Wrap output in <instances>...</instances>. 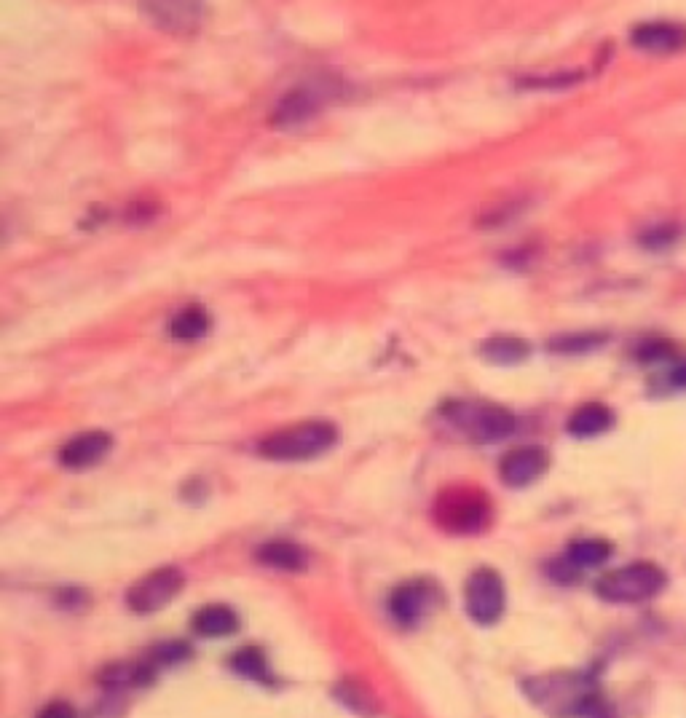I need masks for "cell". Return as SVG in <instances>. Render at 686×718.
<instances>
[{"instance_id":"6da1fadb","label":"cell","mask_w":686,"mask_h":718,"mask_svg":"<svg viewBox=\"0 0 686 718\" xmlns=\"http://www.w3.org/2000/svg\"><path fill=\"white\" fill-rule=\"evenodd\" d=\"M443 416L472 443H499L518 429V418L510 410L483 400L445 402Z\"/></svg>"},{"instance_id":"7a4b0ae2","label":"cell","mask_w":686,"mask_h":718,"mask_svg":"<svg viewBox=\"0 0 686 718\" xmlns=\"http://www.w3.org/2000/svg\"><path fill=\"white\" fill-rule=\"evenodd\" d=\"M338 440V429L330 421H303V424L279 429L260 440L258 451L274 461H306L330 451Z\"/></svg>"},{"instance_id":"3957f363","label":"cell","mask_w":686,"mask_h":718,"mask_svg":"<svg viewBox=\"0 0 686 718\" xmlns=\"http://www.w3.org/2000/svg\"><path fill=\"white\" fill-rule=\"evenodd\" d=\"M526 689L536 705H542L547 713L558 718L593 716L598 708V694L593 692L590 681L574 673L536 678V681H528Z\"/></svg>"},{"instance_id":"277c9868","label":"cell","mask_w":686,"mask_h":718,"mask_svg":"<svg viewBox=\"0 0 686 718\" xmlns=\"http://www.w3.org/2000/svg\"><path fill=\"white\" fill-rule=\"evenodd\" d=\"M665 587H668V574L657 563L638 560V563L606 571L595 582V595L606 603H644L660 595Z\"/></svg>"},{"instance_id":"5b68a950","label":"cell","mask_w":686,"mask_h":718,"mask_svg":"<svg viewBox=\"0 0 686 718\" xmlns=\"http://www.w3.org/2000/svg\"><path fill=\"white\" fill-rule=\"evenodd\" d=\"M491 518V501L475 485L445 488L435 501V520L451 534H475Z\"/></svg>"},{"instance_id":"8992f818","label":"cell","mask_w":686,"mask_h":718,"mask_svg":"<svg viewBox=\"0 0 686 718\" xmlns=\"http://www.w3.org/2000/svg\"><path fill=\"white\" fill-rule=\"evenodd\" d=\"M464 603H467L469 619H475L477 625H496L507 606V593H504V579L494 568H477L472 571L464 585Z\"/></svg>"},{"instance_id":"52a82bcc","label":"cell","mask_w":686,"mask_h":718,"mask_svg":"<svg viewBox=\"0 0 686 718\" xmlns=\"http://www.w3.org/2000/svg\"><path fill=\"white\" fill-rule=\"evenodd\" d=\"M185 585L183 571L177 566H161L151 574H145L140 582H134L126 593V603L134 614H156L175 601Z\"/></svg>"},{"instance_id":"ba28073f","label":"cell","mask_w":686,"mask_h":718,"mask_svg":"<svg viewBox=\"0 0 686 718\" xmlns=\"http://www.w3.org/2000/svg\"><path fill=\"white\" fill-rule=\"evenodd\" d=\"M547 467H550V456H547L544 448H539V445H520V448L504 456L499 475L512 488H523V485L536 483L547 472Z\"/></svg>"},{"instance_id":"9c48e42d","label":"cell","mask_w":686,"mask_h":718,"mask_svg":"<svg viewBox=\"0 0 686 718\" xmlns=\"http://www.w3.org/2000/svg\"><path fill=\"white\" fill-rule=\"evenodd\" d=\"M432 595L435 590L427 585V582H405L392 593L389 598V609H392V617L405 627L419 625L421 619L427 617L429 609H432Z\"/></svg>"},{"instance_id":"30bf717a","label":"cell","mask_w":686,"mask_h":718,"mask_svg":"<svg viewBox=\"0 0 686 718\" xmlns=\"http://www.w3.org/2000/svg\"><path fill=\"white\" fill-rule=\"evenodd\" d=\"M630 43L649 54H678L686 49V27L676 22H646L630 33Z\"/></svg>"},{"instance_id":"8fae6325","label":"cell","mask_w":686,"mask_h":718,"mask_svg":"<svg viewBox=\"0 0 686 718\" xmlns=\"http://www.w3.org/2000/svg\"><path fill=\"white\" fill-rule=\"evenodd\" d=\"M110 448H113V437L108 432H100V429L84 432V435H76L70 443L62 445L59 464L67 469L94 467V464H100L108 456Z\"/></svg>"},{"instance_id":"7c38bea8","label":"cell","mask_w":686,"mask_h":718,"mask_svg":"<svg viewBox=\"0 0 686 718\" xmlns=\"http://www.w3.org/2000/svg\"><path fill=\"white\" fill-rule=\"evenodd\" d=\"M322 100H319V92L317 89H311V86H298L293 92H287L282 100L277 102V110H274V126L279 129H293V126H301L306 121L314 118V113L319 110Z\"/></svg>"},{"instance_id":"4fadbf2b","label":"cell","mask_w":686,"mask_h":718,"mask_svg":"<svg viewBox=\"0 0 686 718\" xmlns=\"http://www.w3.org/2000/svg\"><path fill=\"white\" fill-rule=\"evenodd\" d=\"M191 627L201 638H228L239 630V617L226 603H210L193 614Z\"/></svg>"},{"instance_id":"5bb4252c","label":"cell","mask_w":686,"mask_h":718,"mask_svg":"<svg viewBox=\"0 0 686 718\" xmlns=\"http://www.w3.org/2000/svg\"><path fill=\"white\" fill-rule=\"evenodd\" d=\"M611 424H614L611 408H606L603 402H587V405L571 413L566 429H569V435L579 437V440H590V437L609 432Z\"/></svg>"},{"instance_id":"9a60e30c","label":"cell","mask_w":686,"mask_h":718,"mask_svg":"<svg viewBox=\"0 0 686 718\" xmlns=\"http://www.w3.org/2000/svg\"><path fill=\"white\" fill-rule=\"evenodd\" d=\"M255 558L277 571H303L309 566V555L293 542H266L255 552Z\"/></svg>"},{"instance_id":"2e32d148","label":"cell","mask_w":686,"mask_h":718,"mask_svg":"<svg viewBox=\"0 0 686 718\" xmlns=\"http://www.w3.org/2000/svg\"><path fill=\"white\" fill-rule=\"evenodd\" d=\"M480 354L491 365H520L531 354V346L515 335H496L480 346Z\"/></svg>"},{"instance_id":"e0dca14e","label":"cell","mask_w":686,"mask_h":718,"mask_svg":"<svg viewBox=\"0 0 686 718\" xmlns=\"http://www.w3.org/2000/svg\"><path fill=\"white\" fill-rule=\"evenodd\" d=\"M145 9L167 30H191V27L199 25L201 17V9L193 3H151Z\"/></svg>"},{"instance_id":"ac0fdd59","label":"cell","mask_w":686,"mask_h":718,"mask_svg":"<svg viewBox=\"0 0 686 718\" xmlns=\"http://www.w3.org/2000/svg\"><path fill=\"white\" fill-rule=\"evenodd\" d=\"M228 665L242 678L260 681V684H271V668H268L266 654H263V649H258V646H244V649L234 652Z\"/></svg>"},{"instance_id":"d6986e66","label":"cell","mask_w":686,"mask_h":718,"mask_svg":"<svg viewBox=\"0 0 686 718\" xmlns=\"http://www.w3.org/2000/svg\"><path fill=\"white\" fill-rule=\"evenodd\" d=\"M210 330V314L201 306H188V309L177 311L172 322H169V335L180 338V341H193Z\"/></svg>"},{"instance_id":"ffe728a7","label":"cell","mask_w":686,"mask_h":718,"mask_svg":"<svg viewBox=\"0 0 686 718\" xmlns=\"http://www.w3.org/2000/svg\"><path fill=\"white\" fill-rule=\"evenodd\" d=\"M566 558L582 571V568H595L603 566L611 558V544L606 539H579L569 547Z\"/></svg>"},{"instance_id":"44dd1931","label":"cell","mask_w":686,"mask_h":718,"mask_svg":"<svg viewBox=\"0 0 686 718\" xmlns=\"http://www.w3.org/2000/svg\"><path fill=\"white\" fill-rule=\"evenodd\" d=\"M606 343H609L606 333H566L553 338L547 346L558 354H590L595 349H603Z\"/></svg>"},{"instance_id":"7402d4cb","label":"cell","mask_w":686,"mask_h":718,"mask_svg":"<svg viewBox=\"0 0 686 718\" xmlns=\"http://www.w3.org/2000/svg\"><path fill=\"white\" fill-rule=\"evenodd\" d=\"M579 73H553V76H536L520 81L528 89H563V86H571L579 81Z\"/></svg>"},{"instance_id":"603a6c76","label":"cell","mask_w":686,"mask_h":718,"mask_svg":"<svg viewBox=\"0 0 686 718\" xmlns=\"http://www.w3.org/2000/svg\"><path fill=\"white\" fill-rule=\"evenodd\" d=\"M191 654V649L185 646L183 641H167V643H159L156 649H153V660L156 662H183L185 657Z\"/></svg>"},{"instance_id":"cb8c5ba5","label":"cell","mask_w":686,"mask_h":718,"mask_svg":"<svg viewBox=\"0 0 686 718\" xmlns=\"http://www.w3.org/2000/svg\"><path fill=\"white\" fill-rule=\"evenodd\" d=\"M35 718H78V713L70 702L57 700V702H49L43 710H38V716Z\"/></svg>"},{"instance_id":"d4e9b609","label":"cell","mask_w":686,"mask_h":718,"mask_svg":"<svg viewBox=\"0 0 686 718\" xmlns=\"http://www.w3.org/2000/svg\"><path fill=\"white\" fill-rule=\"evenodd\" d=\"M668 354H673V346L665 341H654L641 349V359H644V362H660V359H665Z\"/></svg>"},{"instance_id":"484cf974","label":"cell","mask_w":686,"mask_h":718,"mask_svg":"<svg viewBox=\"0 0 686 718\" xmlns=\"http://www.w3.org/2000/svg\"><path fill=\"white\" fill-rule=\"evenodd\" d=\"M676 234H678L676 228L660 226V228H654V231H649V234L644 236V244H649V247H665L668 242H673V236H676Z\"/></svg>"},{"instance_id":"4316f807","label":"cell","mask_w":686,"mask_h":718,"mask_svg":"<svg viewBox=\"0 0 686 718\" xmlns=\"http://www.w3.org/2000/svg\"><path fill=\"white\" fill-rule=\"evenodd\" d=\"M668 384L673 389H686V359H678L676 365L668 370Z\"/></svg>"}]
</instances>
